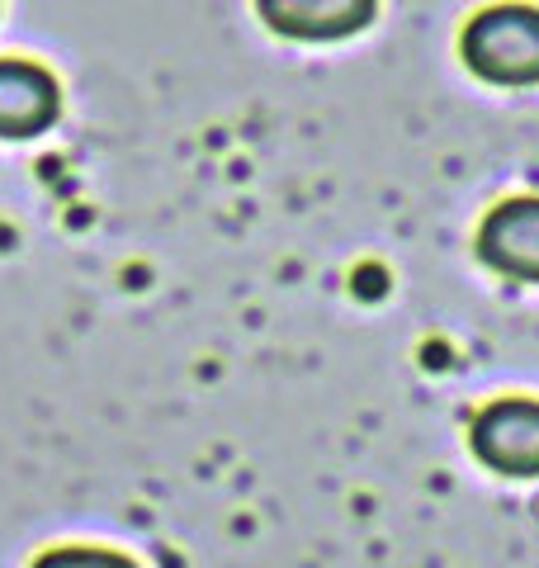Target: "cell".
Returning <instances> with one entry per match:
<instances>
[{
	"mask_svg": "<svg viewBox=\"0 0 539 568\" xmlns=\"http://www.w3.org/2000/svg\"><path fill=\"white\" fill-rule=\"evenodd\" d=\"M33 568H138V564L114 555V549L67 545V549H48V555H39V559H33Z\"/></svg>",
	"mask_w": 539,
	"mask_h": 568,
	"instance_id": "8992f818",
	"label": "cell"
},
{
	"mask_svg": "<svg viewBox=\"0 0 539 568\" xmlns=\"http://www.w3.org/2000/svg\"><path fill=\"white\" fill-rule=\"evenodd\" d=\"M256 10L284 39L332 43L365 29L374 20V10H379V0H256Z\"/></svg>",
	"mask_w": 539,
	"mask_h": 568,
	"instance_id": "277c9868",
	"label": "cell"
},
{
	"mask_svg": "<svg viewBox=\"0 0 539 568\" xmlns=\"http://www.w3.org/2000/svg\"><path fill=\"white\" fill-rule=\"evenodd\" d=\"M62 110L58 77L39 62L0 58V138H39Z\"/></svg>",
	"mask_w": 539,
	"mask_h": 568,
	"instance_id": "5b68a950",
	"label": "cell"
},
{
	"mask_svg": "<svg viewBox=\"0 0 539 568\" xmlns=\"http://www.w3.org/2000/svg\"><path fill=\"white\" fill-rule=\"evenodd\" d=\"M478 256L497 275L539 284V200L497 204L478 227Z\"/></svg>",
	"mask_w": 539,
	"mask_h": 568,
	"instance_id": "3957f363",
	"label": "cell"
},
{
	"mask_svg": "<svg viewBox=\"0 0 539 568\" xmlns=\"http://www.w3.org/2000/svg\"><path fill=\"white\" fill-rule=\"evenodd\" d=\"M469 446L492 474L535 478L539 474V403L497 398L469 426Z\"/></svg>",
	"mask_w": 539,
	"mask_h": 568,
	"instance_id": "7a4b0ae2",
	"label": "cell"
},
{
	"mask_svg": "<svg viewBox=\"0 0 539 568\" xmlns=\"http://www.w3.org/2000/svg\"><path fill=\"white\" fill-rule=\"evenodd\" d=\"M464 62L492 85H539V10L492 6L464 29Z\"/></svg>",
	"mask_w": 539,
	"mask_h": 568,
	"instance_id": "6da1fadb",
	"label": "cell"
}]
</instances>
